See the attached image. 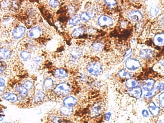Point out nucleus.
<instances>
[{"mask_svg": "<svg viewBox=\"0 0 164 123\" xmlns=\"http://www.w3.org/2000/svg\"><path fill=\"white\" fill-rule=\"evenodd\" d=\"M132 50L131 49L129 50L128 51H127V53L126 54L124 58V61H127V60H129L131 56L132 55Z\"/></svg>", "mask_w": 164, "mask_h": 123, "instance_id": "40", "label": "nucleus"}, {"mask_svg": "<svg viewBox=\"0 0 164 123\" xmlns=\"http://www.w3.org/2000/svg\"><path fill=\"white\" fill-rule=\"evenodd\" d=\"M64 106L72 108L76 105L77 103V100L73 96H68L63 101Z\"/></svg>", "mask_w": 164, "mask_h": 123, "instance_id": "17", "label": "nucleus"}, {"mask_svg": "<svg viewBox=\"0 0 164 123\" xmlns=\"http://www.w3.org/2000/svg\"></svg>", "mask_w": 164, "mask_h": 123, "instance_id": "47", "label": "nucleus"}, {"mask_svg": "<svg viewBox=\"0 0 164 123\" xmlns=\"http://www.w3.org/2000/svg\"><path fill=\"white\" fill-rule=\"evenodd\" d=\"M8 64L5 61L0 60V75H7L8 72Z\"/></svg>", "mask_w": 164, "mask_h": 123, "instance_id": "21", "label": "nucleus"}, {"mask_svg": "<svg viewBox=\"0 0 164 123\" xmlns=\"http://www.w3.org/2000/svg\"><path fill=\"white\" fill-rule=\"evenodd\" d=\"M105 3L110 8H113L116 5V1H105Z\"/></svg>", "mask_w": 164, "mask_h": 123, "instance_id": "37", "label": "nucleus"}, {"mask_svg": "<svg viewBox=\"0 0 164 123\" xmlns=\"http://www.w3.org/2000/svg\"><path fill=\"white\" fill-rule=\"evenodd\" d=\"M21 84L28 91L32 90L34 88V83L30 80H25Z\"/></svg>", "mask_w": 164, "mask_h": 123, "instance_id": "27", "label": "nucleus"}, {"mask_svg": "<svg viewBox=\"0 0 164 123\" xmlns=\"http://www.w3.org/2000/svg\"><path fill=\"white\" fill-rule=\"evenodd\" d=\"M2 96L5 100L12 103H17L19 100V97L17 94L10 91H5Z\"/></svg>", "mask_w": 164, "mask_h": 123, "instance_id": "10", "label": "nucleus"}, {"mask_svg": "<svg viewBox=\"0 0 164 123\" xmlns=\"http://www.w3.org/2000/svg\"><path fill=\"white\" fill-rule=\"evenodd\" d=\"M160 8L157 5H154L152 6L150 9L149 13L150 16L152 17L157 16L159 12Z\"/></svg>", "mask_w": 164, "mask_h": 123, "instance_id": "25", "label": "nucleus"}, {"mask_svg": "<svg viewBox=\"0 0 164 123\" xmlns=\"http://www.w3.org/2000/svg\"><path fill=\"white\" fill-rule=\"evenodd\" d=\"M138 85V81L132 79H128L125 83L126 86L128 89H131L139 86Z\"/></svg>", "mask_w": 164, "mask_h": 123, "instance_id": "24", "label": "nucleus"}, {"mask_svg": "<svg viewBox=\"0 0 164 123\" xmlns=\"http://www.w3.org/2000/svg\"><path fill=\"white\" fill-rule=\"evenodd\" d=\"M1 18H0V28H1Z\"/></svg>", "mask_w": 164, "mask_h": 123, "instance_id": "45", "label": "nucleus"}, {"mask_svg": "<svg viewBox=\"0 0 164 123\" xmlns=\"http://www.w3.org/2000/svg\"><path fill=\"white\" fill-rule=\"evenodd\" d=\"M104 45L101 42L96 41L94 42L92 45V48L94 51L96 52H100L103 50Z\"/></svg>", "mask_w": 164, "mask_h": 123, "instance_id": "26", "label": "nucleus"}, {"mask_svg": "<svg viewBox=\"0 0 164 123\" xmlns=\"http://www.w3.org/2000/svg\"><path fill=\"white\" fill-rule=\"evenodd\" d=\"M80 17L78 15H75L74 16L72 17L70 20H69V24L71 26H75L79 23L80 21Z\"/></svg>", "mask_w": 164, "mask_h": 123, "instance_id": "31", "label": "nucleus"}, {"mask_svg": "<svg viewBox=\"0 0 164 123\" xmlns=\"http://www.w3.org/2000/svg\"><path fill=\"white\" fill-rule=\"evenodd\" d=\"M80 17L81 20L85 22L89 21L91 19L90 15H89L88 12H82L80 15Z\"/></svg>", "mask_w": 164, "mask_h": 123, "instance_id": "33", "label": "nucleus"}, {"mask_svg": "<svg viewBox=\"0 0 164 123\" xmlns=\"http://www.w3.org/2000/svg\"><path fill=\"white\" fill-rule=\"evenodd\" d=\"M61 114L65 116H69L71 115L72 113V110L71 108L67 107V106H64L61 107L60 109Z\"/></svg>", "mask_w": 164, "mask_h": 123, "instance_id": "28", "label": "nucleus"}, {"mask_svg": "<svg viewBox=\"0 0 164 123\" xmlns=\"http://www.w3.org/2000/svg\"><path fill=\"white\" fill-rule=\"evenodd\" d=\"M156 90L158 91H164V83H159L156 86Z\"/></svg>", "mask_w": 164, "mask_h": 123, "instance_id": "39", "label": "nucleus"}, {"mask_svg": "<svg viewBox=\"0 0 164 123\" xmlns=\"http://www.w3.org/2000/svg\"><path fill=\"white\" fill-rule=\"evenodd\" d=\"M154 52L150 49H145L141 50L140 51L139 56L143 60H149L153 57Z\"/></svg>", "mask_w": 164, "mask_h": 123, "instance_id": "16", "label": "nucleus"}, {"mask_svg": "<svg viewBox=\"0 0 164 123\" xmlns=\"http://www.w3.org/2000/svg\"><path fill=\"white\" fill-rule=\"evenodd\" d=\"M159 106L161 107H164V91H163L159 95Z\"/></svg>", "mask_w": 164, "mask_h": 123, "instance_id": "36", "label": "nucleus"}, {"mask_svg": "<svg viewBox=\"0 0 164 123\" xmlns=\"http://www.w3.org/2000/svg\"><path fill=\"white\" fill-rule=\"evenodd\" d=\"M153 42L157 46H164V33H159L155 36L153 39Z\"/></svg>", "mask_w": 164, "mask_h": 123, "instance_id": "19", "label": "nucleus"}, {"mask_svg": "<svg viewBox=\"0 0 164 123\" xmlns=\"http://www.w3.org/2000/svg\"><path fill=\"white\" fill-rule=\"evenodd\" d=\"M6 89V83L5 79L0 77V91L5 92Z\"/></svg>", "mask_w": 164, "mask_h": 123, "instance_id": "35", "label": "nucleus"}, {"mask_svg": "<svg viewBox=\"0 0 164 123\" xmlns=\"http://www.w3.org/2000/svg\"><path fill=\"white\" fill-rule=\"evenodd\" d=\"M141 114H142V115L144 116V118H148L149 115L148 111L146 109L143 110L142 112H141Z\"/></svg>", "mask_w": 164, "mask_h": 123, "instance_id": "42", "label": "nucleus"}, {"mask_svg": "<svg viewBox=\"0 0 164 123\" xmlns=\"http://www.w3.org/2000/svg\"><path fill=\"white\" fill-rule=\"evenodd\" d=\"M105 104L103 103H96L90 110L89 115L92 118H96L103 114L105 111Z\"/></svg>", "mask_w": 164, "mask_h": 123, "instance_id": "5", "label": "nucleus"}, {"mask_svg": "<svg viewBox=\"0 0 164 123\" xmlns=\"http://www.w3.org/2000/svg\"><path fill=\"white\" fill-rule=\"evenodd\" d=\"M127 93L131 97L135 98H140L143 94V90L139 86L135 87V88L128 89Z\"/></svg>", "mask_w": 164, "mask_h": 123, "instance_id": "12", "label": "nucleus"}, {"mask_svg": "<svg viewBox=\"0 0 164 123\" xmlns=\"http://www.w3.org/2000/svg\"><path fill=\"white\" fill-rule=\"evenodd\" d=\"M59 2L57 1H50L49 2L50 6L53 8H56L59 5Z\"/></svg>", "mask_w": 164, "mask_h": 123, "instance_id": "41", "label": "nucleus"}, {"mask_svg": "<svg viewBox=\"0 0 164 123\" xmlns=\"http://www.w3.org/2000/svg\"><path fill=\"white\" fill-rule=\"evenodd\" d=\"M43 33V29L40 26H36L31 28L26 33V37L29 39H37L40 38Z\"/></svg>", "mask_w": 164, "mask_h": 123, "instance_id": "6", "label": "nucleus"}, {"mask_svg": "<svg viewBox=\"0 0 164 123\" xmlns=\"http://www.w3.org/2000/svg\"><path fill=\"white\" fill-rule=\"evenodd\" d=\"M97 23L101 27H109L113 24V20L110 16L102 15L98 19Z\"/></svg>", "mask_w": 164, "mask_h": 123, "instance_id": "8", "label": "nucleus"}, {"mask_svg": "<svg viewBox=\"0 0 164 123\" xmlns=\"http://www.w3.org/2000/svg\"><path fill=\"white\" fill-rule=\"evenodd\" d=\"M155 81L153 79L146 80L143 81L141 87L144 90L149 91L154 89V86L155 85Z\"/></svg>", "mask_w": 164, "mask_h": 123, "instance_id": "15", "label": "nucleus"}, {"mask_svg": "<svg viewBox=\"0 0 164 123\" xmlns=\"http://www.w3.org/2000/svg\"><path fill=\"white\" fill-rule=\"evenodd\" d=\"M20 57L24 61H27L30 60L31 58V53L28 50H23L20 51Z\"/></svg>", "mask_w": 164, "mask_h": 123, "instance_id": "22", "label": "nucleus"}, {"mask_svg": "<svg viewBox=\"0 0 164 123\" xmlns=\"http://www.w3.org/2000/svg\"><path fill=\"white\" fill-rule=\"evenodd\" d=\"M54 93L59 97H66L71 93V87L66 83H61L58 84L53 90Z\"/></svg>", "mask_w": 164, "mask_h": 123, "instance_id": "2", "label": "nucleus"}, {"mask_svg": "<svg viewBox=\"0 0 164 123\" xmlns=\"http://www.w3.org/2000/svg\"><path fill=\"white\" fill-rule=\"evenodd\" d=\"M111 116V114L110 113H106L105 114V119L106 121H109L110 118Z\"/></svg>", "mask_w": 164, "mask_h": 123, "instance_id": "43", "label": "nucleus"}, {"mask_svg": "<svg viewBox=\"0 0 164 123\" xmlns=\"http://www.w3.org/2000/svg\"><path fill=\"white\" fill-rule=\"evenodd\" d=\"M159 123H163L162 122H159Z\"/></svg>", "mask_w": 164, "mask_h": 123, "instance_id": "46", "label": "nucleus"}, {"mask_svg": "<svg viewBox=\"0 0 164 123\" xmlns=\"http://www.w3.org/2000/svg\"><path fill=\"white\" fill-rule=\"evenodd\" d=\"M128 17L134 22H139L143 19V14L138 10H132L128 14Z\"/></svg>", "mask_w": 164, "mask_h": 123, "instance_id": "13", "label": "nucleus"}, {"mask_svg": "<svg viewBox=\"0 0 164 123\" xmlns=\"http://www.w3.org/2000/svg\"><path fill=\"white\" fill-rule=\"evenodd\" d=\"M118 75L119 77L122 78H128L130 79L131 77L132 76V75L130 72H128L127 70L124 69H122L118 72Z\"/></svg>", "mask_w": 164, "mask_h": 123, "instance_id": "29", "label": "nucleus"}, {"mask_svg": "<svg viewBox=\"0 0 164 123\" xmlns=\"http://www.w3.org/2000/svg\"><path fill=\"white\" fill-rule=\"evenodd\" d=\"M54 85L53 80L51 78H47L43 81L42 88L44 91H49L51 90Z\"/></svg>", "mask_w": 164, "mask_h": 123, "instance_id": "20", "label": "nucleus"}, {"mask_svg": "<svg viewBox=\"0 0 164 123\" xmlns=\"http://www.w3.org/2000/svg\"><path fill=\"white\" fill-rule=\"evenodd\" d=\"M126 67L130 70H136L141 67L140 61L135 58H131L126 61Z\"/></svg>", "mask_w": 164, "mask_h": 123, "instance_id": "7", "label": "nucleus"}, {"mask_svg": "<svg viewBox=\"0 0 164 123\" xmlns=\"http://www.w3.org/2000/svg\"><path fill=\"white\" fill-rule=\"evenodd\" d=\"M52 123H72L71 121L66 119L56 116L54 117L51 120Z\"/></svg>", "mask_w": 164, "mask_h": 123, "instance_id": "30", "label": "nucleus"}, {"mask_svg": "<svg viewBox=\"0 0 164 123\" xmlns=\"http://www.w3.org/2000/svg\"><path fill=\"white\" fill-rule=\"evenodd\" d=\"M16 94H17L19 97L22 99H26L28 98L30 95L29 91L25 88L22 84L19 81H15V84L12 86Z\"/></svg>", "mask_w": 164, "mask_h": 123, "instance_id": "4", "label": "nucleus"}, {"mask_svg": "<svg viewBox=\"0 0 164 123\" xmlns=\"http://www.w3.org/2000/svg\"><path fill=\"white\" fill-rule=\"evenodd\" d=\"M12 55V51L10 48L2 46L0 48V60H8L11 59Z\"/></svg>", "mask_w": 164, "mask_h": 123, "instance_id": "9", "label": "nucleus"}, {"mask_svg": "<svg viewBox=\"0 0 164 123\" xmlns=\"http://www.w3.org/2000/svg\"><path fill=\"white\" fill-rule=\"evenodd\" d=\"M156 94V91L155 90L153 89V90L147 92V94H145L144 97L146 100H149L150 99L152 98V97L155 96Z\"/></svg>", "mask_w": 164, "mask_h": 123, "instance_id": "34", "label": "nucleus"}, {"mask_svg": "<svg viewBox=\"0 0 164 123\" xmlns=\"http://www.w3.org/2000/svg\"><path fill=\"white\" fill-rule=\"evenodd\" d=\"M88 72L92 75L97 76L102 73L103 67L99 62L92 61L88 63L86 66Z\"/></svg>", "mask_w": 164, "mask_h": 123, "instance_id": "3", "label": "nucleus"}, {"mask_svg": "<svg viewBox=\"0 0 164 123\" xmlns=\"http://www.w3.org/2000/svg\"><path fill=\"white\" fill-rule=\"evenodd\" d=\"M42 59L41 56H37L33 59V63L35 65H39L42 62Z\"/></svg>", "mask_w": 164, "mask_h": 123, "instance_id": "38", "label": "nucleus"}, {"mask_svg": "<svg viewBox=\"0 0 164 123\" xmlns=\"http://www.w3.org/2000/svg\"><path fill=\"white\" fill-rule=\"evenodd\" d=\"M54 76L58 79H64L67 77V72H66L65 70L63 69H56L54 72Z\"/></svg>", "mask_w": 164, "mask_h": 123, "instance_id": "23", "label": "nucleus"}, {"mask_svg": "<svg viewBox=\"0 0 164 123\" xmlns=\"http://www.w3.org/2000/svg\"><path fill=\"white\" fill-rule=\"evenodd\" d=\"M85 32V29L83 27H78L75 28L74 30L72 31V36L75 37H77L82 35Z\"/></svg>", "mask_w": 164, "mask_h": 123, "instance_id": "32", "label": "nucleus"}, {"mask_svg": "<svg viewBox=\"0 0 164 123\" xmlns=\"http://www.w3.org/2000/svg\"><path fill=\"white\" fill-rule=\"evenodd\" d=\"M45 98V94L44 92L41 91H37L34 94L33 98V102L35 104H40L43 103Z\"/></svg>", "mask_w": 164, "mask_h": 123, "instance_id": "14", "label": "nucleus"}, {"mask_svg": "<svg viewBox=\"0 0 164 123\" xmlns=\"http://www.w3.org/2000/svg\"><path fill=\"white\" fill-rule=\"evenodd\" d=\"M26 31V26L21 25L19 23V21L17 20L11 32L10 35L11 36L12 39L15 40L20 39L25 35Z\"/></svg>", "mask_w": 164, "mask_h": 123, "instance_id": "1", "label": "nucleus"}, {"mask_svg": "<svg viewBox=\"0 0 164 123\" xmlns=\"http://www.w3.org/2000/svg\"><path fill=\"white\" fill-rule=\"evenodd\" d=\"M3 119H4V116H2V115H0V122L2 121Z\"/></svg>", "mask_w": 164, "mask_h": 123, "instance_id": "44", "label": "nucleus"}, {"mask_svg": "<svg viewBox=\"0 0 164 123\" xmlns=\"http://www.w3.org/2000/svg\"><path fill=\"white\" fill-rule=\"evenodd\" d=\"M148 109L152 115L155 117L159 115L161 111L160 107L156 106V104L153 102H150L149 104Z\"/></svg>", "mask_w": 164, "mask_h": 123, "instance_id": "18", "label": "nucleus"}, {"mask_svg": "<svg viewBox=\"0 0 164 123\" xmlns=\"http://www.w3.org/2000/svg\"><path fill=\"white\" fill-rule=\"evenodd\" d=\"M82 50L78 47H73L70 51L71 60L72 62H75L81 58L82 56Z\"/></svg>", "mask_w": 164, "mask_h": 123, "instance_id": "11", "label": "nucleus"}]
</instances>
